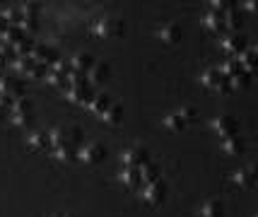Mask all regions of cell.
<instances>
[{"instance_id":"cell-1","label":"cell","mask_w":258,"mask_h":217,"mask_svg":"<svg viewBox=\"0 0 258 217\" xmlns=\"http://www.w3.org/2000/svg\"><path fill=\"white\" fill-rule=\"evenodd\" d=\"M32 116H34V104L27 97L10 104V121L15 126H27L32 121Z\"/></svg>"},{"instance_id":"cell-2","label":"cell","mask_w":258,"mask_h":217,"mask_svg":"<svg viewBox=\"0 0 258 217\" xmlns=\"http://www.w3.org/2000/svg\"><path fill=\"white\" fill-rule=\"evenodd\" d=\"M193 121V111L188 106H183V109H176V111H171L169 116H164V128L167 130H174V133H181V130H186V126Z\"/></svg>"},{"instance_id":"cell-3","label":"cell","mask_w":258,"mask_h":217,"mask_svg":"<svg viewBox=\"0 0 258 217\" xmlns=\"http://www.w3.org/2000/svg\"><path fill=\"white\" fill-rule=\"evenodd\" d=\"M121 32H123V24L118 20H113V17H99V20L92 22V34L94 36L109 39V36H118Z\"/></svg>"},{"instance_id":"cell-4","label":"cell","mask_w":258,"mask_h":217,"mask_svg":"<svg viewBox=\"0 0 258 217\" xmlns=\"http://www.w3.org/2000/svg\"><path fill=\"white\" fill-rule=\"evenodd\" d=\"M121 162H123V167L140 169L143 164L150 162V152H147V148H143V145H131V148H125L123 152H121Z\"/></svg>"},{"instance_id":"cell-5","label":"cell","mask_w":258,"mask_h":217,"mask_svg":"<svg viewBox=\"0 0 258 217\" xmlns=\"http://www.w3.org/2000/svg\"><path fill=\"white\" fill-rule=\"evenodd\" d=\"M164 195H167V183L162 181H152V183H145L143 186V191H140V198L145 200L147 205H159L162 200H164Z\"/></svg>"},{"instance_id":"cell-6","label":"cell","mask_w":258,"mask_h":217,"mask_svg":"<svg viewBox=\"0 0 258 217\" xmlns=\"http://www.w3.org/2000/svg\"><path fill=\"white\" fill-rule=\"evenodd\" d=\"M75 140H80V133L75 128H63V126H56L48 130V142L53 148H60V145H73Z\"/></svg>"},{"instance_id":"cell-7","label":"cell","mask_w":258,"mask_h":217,"mask_svg":"<svg viewBox=\"0 0 258 217\" xmlns=\"http://www.w3.org/2000/svg\"><path fill=\"white\" fill-rule=\"evenodd\" d=\"M227 78L220 73V68H208L205 73L201 75V85L208 87V90H215V92H227L229 85H225Z\"/></svg>"},{"instance_id":"cell-8","label":"cell","mask_w":258,"mask_h":217,"mask_svg":"<svg viewBox=\"0 0 258 217\" xmlns=\"http://www.w3.org/2000/svg\"><path fill=\"white\" fill-rule=\"evenodd\" d=\"M104 157V148L99 142H85L82 148L75 150V160H80L82 164H97Z\"/></svg>"},{"instance_id":"cell-9","label":"cell","mask_w":258,"mask_h":217,"mask_svg":"<svg viewBox=\"0 0 258 217\" xmlns=\"http://www.w3.org/2000/svg\"><path fill=\"white\" fill-rule=\"evenodd\" d=\"M210 128H213L215 133L220 137H229V135H236V121L234 116H215L213 121H210Z\"/></svg>"},{"instance_id":"cell-10","label":"cell","mask_w":258,"mask_h":217,"mask_svg":"<svg viewBox=\"0 0 258 217\" xmlns=\"http://www.w3.org/2000/svg\"><path fill=\"white\" fill-rule=\"evenodd\" d=\"M0 99H22V82H17L15 78H0Z\"/></svg>"},{"instance_id":"cell-11","label":"cell","mask_w":258,"mask_h":217,"mask_svg":"<svg viewBox=\"0 0 258 217\" xmlns=\"http://www.w3.org/2000/svg\"><path fill=\"white\" fill-rule=\"evenodd\" d=\"M155 34H157V39L162 44H176L181 39V24L179 22H167V24H162Z\"/></svg>"},{"instance_id":"cell-12","label":"cell","mask_w":258,"mask_h":217,"mask_svg":"<svg viewBox=\"0 0 258 217\" xmlns=\"http://www.w3.org/2000/svg\"><path fill=\"white\" fill-rule=\"evenodd\" d=\"M198 217H225V203L220 198H208L198 210Z\"/></svg>"},{"instance_id":"cell-13","label":"cell","mask_w":258,"mask_h":217,"mask_svg":"<svg viewBox=\"0 0 258 217\" xmlns=\"http://www.w3.org/2000/svg\"><path fill=\"white\" fill-rule=\"evenodd\" d=\"M244 150H246V142L239 135H229L222 140V152L227 157H239V155H244Z\"/></svg>"},{"instance_id":"cell-14","label":"cell","mask_w":258,"mask_h":217,"mask_svg":"<svg viewBox=\"0 0 258 217\" xmlns=\"http://www.w3.org/2000/svg\"><path fill=\"white\" fill-rule=\"evenodd\" d=\"M51 142H48V133L46 130H32L27 135V148L34 150V152H44Z\"/></svg>"},{"instance_id":"cell-15","label":"cell","mask_w":258,"mask_h":217,"mask_svg":"<svg viewBox=\"0 0 258 217\" xmlns=\"http://www.w3.org/2000/svg\"><path fill=\"white\" fill-rule=\"evenodd\" d=\"M232 183L239 188H251L253 186V167H241L232 172Z\"/></svg>"},{"instance_id":"cell-16","label":"cell","mask_w":258,"mask_h":217,"mask_svg":"<svg viewBox=\"0 0 258 217\" xmlns=\"http://www.w3.org/2000/svg\"><path fill=\"white\" fill-rule=\"evenodd\" d=\"M220 48L222 51H227V53H234V56H239L241 51H244V39L239 34H229L225 36L222 41H220Z\"/></svg>"},{"instance_id":"cell-17","label":"cell","mask_w":258,"mask_h":217,"mask_svg":"<svg viewBox=\"0 0 258 217\" xmlns=\"http://www.w3.org/2000/svg\"><path fill=\"white\" fill-rule=\"evenodd\" d=\"M68 65H70L73 73H82V75H85V70L92 68V58L87 56V53H78V56H73L68 60Z\"/></svg>"},{"instance_id":"cell-18","label":"cell","mask_w":258,"mask_h":217,"mask_svg":"<svg viewBox=\"0 0 258 217\" xmlns=\"http://www.w3.org/2000/svg\"><path fill=\"white\" fill-rule=\"evenodd\" d=\"M121 183H125L128 188H138V186H143L140 181V172L135 169V167H123V172H121Z\"/></svg>"},{"instance_id":"cell-19","label":"cell","mask_w":258,"mask_h":217,"mask_svg":"<svg viewBox=\"0 0 258 217\" xmlns=\"http://www.w3.org/2000/svg\"><path fill=\"white\" fill-rule=\"evenodd\" d=\"M92 99V94L85 90V85L82 87H68V102L73 104H87Z\"/></svg>"},{"instance_id":"cell-20","label":"cell","mask_w":258,"mask_h":217,"mask_svg":"<svg viewBox=\"0 0 258 217\" xmlns=\"http://www.w3.org/2000/svg\"><path fill=\"white\" fill-rule=\"evenodd\" d=\"M87 106H90V111L92 114H97L101 116L109 106H111V102H109V97H104V94H97V97H92L90 102H87Z\"/></svg>"},{"instance_id":"cell-21","label":"cell","mask_w":258,"mask_h":217,"mask_svg":"<svg viewBox=\"0 0 258 217\" xmlns=\"http://www.w3.org/2000/svg\"><path fill=\"white\" fill-rule=\"evenodd\" d=\"M203 24H205V29H210V32H220L222 27H225V20H222V15L220 12H208L205 17H203Z\"/></svg>"},{"instance_id":"cell-22","label":"cell","mask_w":258,"mask_h":217,"mask_svg":"<svg viewBox=\"0 0 258 217\" xmlns=\"http://www.w3.org/2000/svg\"><path fill=\"white\" fill-rule=\"evenodd\" d=\"M106 75H109V68H106V65H101V63H92V68L87 70V80H90V85L101 82Z\"/></svg>"},{"instance_id":"cell-23","label":"cell","mask_w":258,"mask_h":217,"mask_svg":"<svg viewBox=\"0 0 258 217\" xmlns=\"http://www.w3.org/2000/svg\"><path fill=\"white\" fill-rule=\"evenodd\" d=\"M138 172H140V181H143V183H152V181H157V179H159V169L152 164V162L143 164Z\"/></svg>"},{"instance_id":"cell-24","label":"cell","mask_w":258,"mask_h":217,"mask_svg":"<svg viewBox=\"0 0 258 217\" xmlns=\"http://www.w3.org/2000/svg\"><path fill=\"white\" fill-rule=\"evenodd\" d=\"M53 160H58V162L75 160V148H73V145H60V148H53Z\"/></svg>"},{"instance_id":"cell-25","label":"cell","mask_w":258,"mask_h":217,"mask_svg":"<svg viewBox=\"0 0 258 217\" xmlns=\"http://www.w3.org/2000/svg\"><path fill=\"white\" fill-rule=\"evenodd\" d=\"M99 118L104 121V123H109V126H116V123H118V118H121V109H118L116 104H111V106H109Z\"/></svg>"},{"instance_id":"cell-26","label":"cell","mask_w":258,"mask_h":217,"mask_svg":"<svg viewBox=\"0 0 258 217\" xmlns=\"http://www.w3.org/2000/svg\"><path fill=\"white\" fill-rule=\"evenodd\" d=\"M44 78H46V82H48V85H53V87L66 85V73H56V70H51V73H46Z\"/></svg>"},{"instance_id":"cell-27","label":"cell","mask_w":258,"mask_h":217,"mask_svg":"<svg viewBox=\"0 0 258 217\" xmlns=\"http://www.w3.org/2000/svg\"><path fill=\"white\" fill-rule=\"evenodd\" d=\"M12 48H8V46H0V70L8 68V65H12Z\"/></svg>"},{"instance_id":"cell-28","label":"cell","mask_w":258,"mask_h":217,"mask_svg":"<svg viewBox=\"0 0 258 217\" xmlns=\"http://www.w3.org/2000/svg\"><path fill=\"white\" fill-rule=\"evenodd\" d=\"M8 109H10V106H8V102H5V99H0V121L8 116Z\"/></svg>"},{"instance_id":"cell-29","label":"cell","mask_w":258,"mask_h":217,"mask_svg":"<svg viewBox=\"0 0 258 217\" xmlns=\"http://www.w3.org/2000/svg\"><path fill=\"white\" fill-rule=\"evenodd\" d=\"M8 29H10V24L5 22V20H3V15H0V36L5 34V32H8Z\"/></svg>"},{"instance_id":"cell-30","label":"cell","mask_w":258,"mask_h":217,"mask_svg":"<svg viewBox=\"0 0 258 217\" xmlns=\"http://www.w3.org/2000/svg\"><path fill=\"white\" fill-rule=\"evenodd\" d=\"M48 217H73V215H68V212H56V215H48Z\"/></svg>"}]
</instances>
